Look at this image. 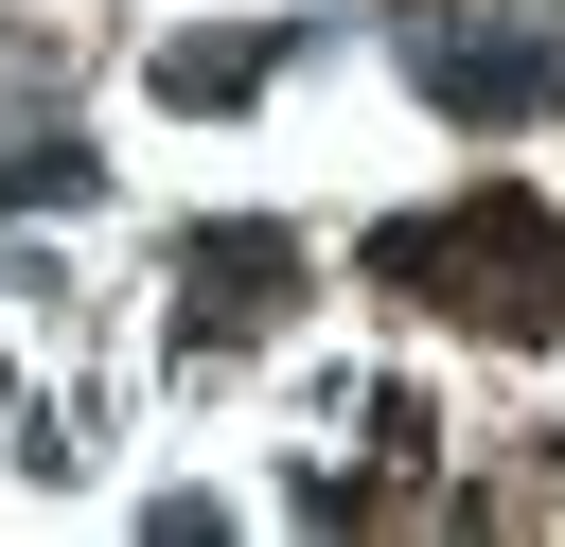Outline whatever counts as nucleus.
<instances>
[{
  "mask_svg": "<svg viewBox=\"0 0 565 547\" xmlns=\"http://www.w3.org/2000/svg\"><path fill=\"white\" fill-rule=\"evenodd\" d=\"M282 282H300V229H194L177 247V353H247L265 318H282Z\"/></svg>",
  "mask_w": 565,
  "mask_h": 547,
  "instance_id": "3",
  "label": "nucleus"
},
{
  "mask_svg": "<svg viewBox=\"0 0 565 547\" xmlns=\"http://www.w3.org/2000/svg\"><path fill=\"white\" fill-rule=\"evenodd\" d=\"M371 282H459V318L565 335V229H547L512 176H477V194H441V212H388V229H371Z\"/></svg>",
  "mask_w": 565,
  "mask_h": 547,
  "instance_id": "1",
  "label": "nucleus"
},
{
  "mask_svg": "<svg viewBox=\"0 0 565 547\" xmlns=\"http://www.w3.org/2000/svg\"><path fill=\"white\" fill-rule=\"evenodd\" d=\"M88 194H106L88 124H18V141H0V212H18V229H35V212H88Z\"/></svg>",
  "mask_w": 565,
  "mask_h": 547,
  "instance_id": "5",
  "label": "nucleus"
},
{
  "mask_svg": "<svg viewBox=\"0 0 565 547\" xmlns=\"http://www.w3.org/2000/svg\"><path fill=\"white\" fill-rule=\"evenodd\" d=\"M388 71H406L441 124H477V141L565 106V35H547V18H459V0H406V18H388Z\"/></svg>",
  "mask_w": 565,
  "mask_h": 547,
  "instance_id": "2",
  "label": "nucleus"
},
{
  "mask_svg": "<svg viewBox=\"0 0 565 547\" xmlns=\"http://www.w3.org/2000/svg\"><path fill=\"white\" fill-rule=\"evenodd\" d=\"M265 71H282V35H159V71H141V88H159L177 124H212V106H247Z\"/></svg>",
  "mask_w": 565,
  "mask_h": 547,
  "instance_id": "4",
  "label": "nucleus"
}]
</instances>
